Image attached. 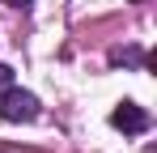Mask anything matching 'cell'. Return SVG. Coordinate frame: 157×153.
<instances>
[{"label":"cell","instance_id":"cell-1","mask_svg":"<svg viewBox=\"0 0 157 153\" xmlns=\"http://www.w3.org/2000/svg\"><path fill=\"white\" fill-rule=\"evenodd\" d=\"M0 119L4 124H30V119H38V98L30 94V89H4L0 94Z\"/></svg>","mask_w":157,"mask_h":153},{"label":"cell","instance_id":"cell-2","mask_svg":"<svg viewBox=\"0 0 157 153\" xmlns=\"http://www.w3.org/2000/svg\"><path fill=\"white\" fill-rule=\"evenodd\" d=\"M110 124L119 128V132H128V136H140V132H149V111L136 106V102H119L110 111Z\"/></svg>","mask_w":157,"mask_h":153},{"label":"cell","instance_id":"cell-3","mask_svg":"<svg viewBox=\"0 0 157 153\" xmlns=\"http://www.w3.org/2000/svg\"><path fill=\"white\" fill-rule=\"evenodd\" d=\"M110 60H115V64H140L144 55H140V47H128V51H115Z\"/></svg>","mask_w":157,"mask_h":153},{"label":"cell","instance_id":"cell-4","mask_svg":"<svg viewBox=\"0 0 157 153\" xmlns=\"http://www.w3.org/2000/svg\"><path fill=\"white\" fill-rule=\"evenodd\" d=\"M9 85H13V68H9V64H0V94H4Z\"/></svg>","mask_w":157,"mask_h":153},{"label":"cell","instance_id":"cell-5","mask_svg":"<svg viewBox=\"0 0 157 153\" xmlns=\"http://www.w3.org/2000/svg\"><path fill=\"white\" fill-rule=\"evenodd\" d=\"M4 4H13V9H30L34 0H4Z\"/></svg>","mask_w":157,"mask_h":153}]
</instances>
